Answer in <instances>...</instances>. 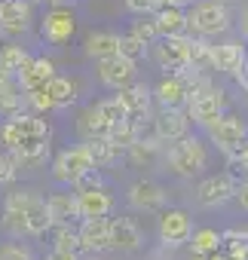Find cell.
Wrapping results in <instances>:
<instances>
[{"instance_id": "6da1fadb", "label": "cell", "mask_w": 248, "mask_h": 260, "mask_svg": "<svg viewBox=\"0 0 248 260\" xmlns=\"http://www.w3.org/2000/svg\"><path fill=\"white\" fill-rule=\"evenodd\" d=\"M184 19H187V31L196 37H218L230 31V10L221 0H193Z\"/></svg>"}, {"instance_id": "7a4b0ae2", "label": "cell", "mask_w": 248, "mask_h": 260, "mask_svg": "<svg viewBox=\"0 0 248 260\" xmlns=\"http://www.w3.org/2000/svg\"><path fill=\"white\" fill-rule=\"evenodd\" d=\"M169 144H172V147H169V153H166V166H169L175 175L193 178V175H199V172L208 169V150H205V144H202L199 138L184 135V138L169 141Z\"/></svg>"}, {"instance_id": "3957f363", "label": "cell", "mask_w": 248, "mask_h": 260, "mask_svg": "<svg viewBox=\"0 0 248 260\" xmlns=\"http://www.w3.org/2000/svg\"><path fill=\"white\" fill-rule=\"evenodd\" d=\"M208 138H211V144L221 153H227L233 159L248 144V128H245V122L236 113H221L218 119L208 122Z\"/></svg>"}, {"instance_id": "277c9868", "label": "cell", "mask_w": 248, "mask_h": 260, "mask_svg": "<svg viewBox=\"0 0 248 260\" xmlns=\"http://www.w3.org/2000/svg\"><path fill=\"white\" fill-rule=\"evenodd\" d=\"M22 138H49V122L37 113H13L7 116V122H0V144L7 150H13Z\"/></svg>"}, {"instance_id": "5b68a950", "label": "cell", "mask_w": 248, "mask_h": 260, "mask_svg": "<svg viewBox=\"0 0 248 260\" xmlns=\"http://www.w3.org/2000/svg\"><path fill=\"white\" fill-rule=\"evenodd\" d=\"M95 169H98V166H95L89 147L80 144V147H68V150H61V153L55 156V162H52V178H55L58 184L74 187L80 178H86V175L95 172Z\"/></svg>"}, {"instance_id": "8992f818", "label": "cell", "mask_w": 248, "mask_h": 260, "mask_svg": "<svg viewBox=\"0 0 248 260\" xmlns=\"http://www.w3.org/2000/svg\"><path fill=\"white\" fill-rule=\"evenodd\" d=\"M74 31H77V19H74V13H71L65 4L52 7V10L43 16V22H40V37H43L49 46H65V43L74 37Z\"/></svg>"}, {"instance_id": "52a82bcc", "label": "cell", "mask_w": 248, "mask_h": 260, "mask_svg": "<svg viewBox=\"0 0 248 260\" xmlns=\"http://www.w3.org/2000/svg\"><path fill=\"white\" fill-rule=\"evenodd\" d=\"M187 34H175V37H157L153 46V58L166 74H181L187 68Z\"/></svg>"}, {"instance_id": "ba28073f", "label": "cell", "mask_w": 248, "mask_h": 260, "mask_svg": "<svg viewBox=\"0 0 248 260\" xmlns=\"http://www.w3.org/2000/svg\"><path fill=\"white\" fill-rule=\"evenodd\" d=\"M224 110H227V92L218 89L214 83H211L205 92H199V95H193V98L187 101V116H190L193 122H199V125H208V122L218 119Z\"/></svg>"}, {"instance_id": "9c48e42d", "label": "cell", "mask_w": 248, "mask_h": 260, "mask_svg": "<svg viewBox=\"0 0 248 260\" xmlns=\"http://www.w3.org/2000/svg\"><path fill=\"white\" fill-rule=\"evenodd\" d=\"M80 230H77V239H80V251H89V254H101L110 248V220L107 217H80Z\"/></svg>"}, {"instance_id": "30bf717a", "label": "cell", "mask_w": 248, "mask_h": 260, "mask_svg": "<svg viewBox=\"0 0 248 260\" xmlns=\"http://www.w3.org/2000/svg\"><path fill=\"white\" fill-rule=\"evenodd\" d=\"M187 128H190V116L184 113V107H160V113L153 116V135L163 144L184 138Z\"/></svg>"}, {"instance_id": "8fae6325", "label": "cell", "mask_w": 248, "mask_h": 260, "mask_svg": "<svg viewBox=\"0 0 248 260\" xmlns=\"http://www.w3.org/2000/svg\"><path fill=\"white\" fill-rule=\"evenodd\" d=\"M98 77L107 89H122V86H129L135 83L138 71H135V61L132 58H122V55H110V58H101L98 61Z\"/></svg>"}, {"instance_id": "7c38bea8", "label": "cell", "mask_w": 248, "mask_h": 260, "mask_svg": "<svg viewBox=\"0 0 248 260\" xmlns=\"http://www.w3.org/2000/svg\"><path fill=\"white\" fill-rule=\"evenodd\" d=\"M190 233H193V226H190V214L187 211L166 208L160 214V239H163V245L178 248V245H184L190 239Z\"/></svg>"}, {"instance_id": "4fadbf2b", "label": "cell", "mask_w": 248, "mask_h": 260, "mask_svg": "<svg viewBox=\"0 0 248 260\" xmlns=\"http://www.w3.org/2000/svg\"><path fill=\"white\" fill-rule=\"evenodd\" d=\"M31 28V4L28 0H0V31L25 34Z\"/></svg>"}, {"instance_id": "5bb4252c", "label": "cell", "mask_w": 248, "mask_h": 260, "mask_svg": "<svg viewBox=\"0 0 248 260\" xmlns=\"http://www.w3.org/2000/svg\"><path fill=\"white\" fill-rule=\"evenodd\" d=\"M116 98H119L122 107H126V116L132 122H141L150 113V89L144 83H129V86L116 89Z\"/></svg>"}, {"instance_id": "9a60e30c", "label": "cell", "mask_w": 248, "mask_h": 260, "mask_svg": "<svg viewBox=\"0 0 248 260\" xmlns=\"http://www.w3.org/2000/svg\"><path fill=\"white\" fill-rule=\"evenodd\" d=\"M233 190H236V184H233L230 175H211V178H205V181L199 184L196 199H199V205H205V208H218V205H224V202L233 199Z\"/></svg>"}, {"instance_id": "2e32d148", "label": "cell", "mask_w": 248, "mask_h": 260, "mask_svg": "<svg viewBox=\"0 0 248 260\" xmlns=\"http://www.w3.org/2000/svg\"><path fill=\"white\" fill-rule=\"evenodd\" d=\"M129 205L138 211H163L166 208V190L157 181H135L129 187Z\"/></svg>"}, {"instance_id": "e0dca14e", "label": "cell", "mask_w": 248, "mask_h": 260, "mask_svg": "<svg viewBox=\"0 0 248 260\" xmlns=\"http://www.w3.org/2000/svg\"><path fill=\"white\" fill-rule=\"evenodd\" d=\"M77 208L80 217H107L113 211V196L104 187H86L77 190Z\"/></svg>"}, {"instance_id": "ac0fdd59", "label": "cell", "mask_w": 248, "mask_h": 260, "mask_svg": "<svg viewBox=\"0 0 248 260\" xmlns=\"http://www.w3.org/2000/svg\"><path fill=\"white\" fill-rule=\"evenodd\" d=\"M107 220H110V248H116V251L141 248V230L132 217H107Z\"/></svg>"}, {"instance_id": "d6986e66", "label": "cell", "mask_w": 248, "mask_h": 260, "mask_svg": "<svg viewBox=\"0 0 248 260\" xmlns=\"http://www.w3.org/2000/svg\"><path fill=\"white\" fill-rule=\"evenodd\" d=\"M55 74V64H52V58H46V55H37V58H31L19 74H16V86L25 92V89H37V86H46V80Z\"/></svg>"}, {"instance_id": "ffe728a7", "label": "cell", "mask_w": 248, "mask_h": 260, "mask_svg": "<svg viewBox=\"0 0 248 260\" xmlns=\"http://www.w3.org/2000/svg\"><path fill=\"white\" fill-rule=\"evenodd\" d=\"M245 61V46L242 43H218L211 46V71H224V74H239Z\"/></svg>"}, {"instance_id": "44dd1931", "label": "cell", "mask_w": 248, "mask_h": 260, "mask_svg": "<svg viewBox=\"0 0 248 260\" xmlns=\"http://www.w3.org/2000/svg\"><path fill=\"white\" fill-rule=\"evenodd\" d=\"M153 98L160 107H187V83L178 74H169L157 83Z\"/></svg>"}, {"instance_id": "7402d4cb", "label": "cell", "mask_w": 248, "mask_h": 260, "mask_svg": "<svg viewBox=\"0 0 248 260\" xmlns=\"http://www.w3.org/2000/svg\"><path fill=\"white\" fill-rule=\"evenodd\" d=\"M46 211H49L52 226H61V223H74V220H80L77 193H55V196H49V199H46Z\"/></svg>"}, {"instance_id": "603a6c76", "label": "cell", "mask_w": 248, "mask_h": 260, "mask_svg": "<svg viewBox=\"0 0 248 260\" xmlns=\"http://www.w3.org/2000/svg\"><path fill=\"white\" fill-rule=\"evenodd\" d=\"M153 25H157L160 37L187 34V19H184V10H178V7H160L153 13Z\"/></svg>"}, {"instance_id": "cb8c5ba5", "label": "cell", "mask_w": 248, "mask_h": 260, "mask_svg": "<svg viewBox=\"0 0 248 260\" xmlns=\"http://www.w3.org/2000/svg\"><path fill=\"white\" fill-rule=\"evenodd\" d=\"M25 230L28 236H43L52 230V220H49V211H46V199H40L37 193L31 196L28 208H25Z\"/></svg>"}, {"instance_id": "d4e9b609", "label": "cell", "mask_w": 248, "mask_h": 260, "mask_svg": "<svg viewBox=\"0 0 248 260\" xmlns=\"http://www.w3.org/2000/svg\"><path fill=\"white\" fill-rule=\"evenodd\" d=\"M77 132H80V138L83 141H92V138H104L107 132H110V122L101 116V110L92 104V107H86L83 113H80V119H77Z\"/></svg>"}, {"instance_id": "484cf974", "label": "cell", "mask_w": 248, "mask_h": 260, "mask_svg": "<svg viewBox=\"0 0 248 260\" xmlns=\"http://www.w3.org/2000/svg\"><path fill=\"white\" fill-rule=\"evenodd\" d=\"M116 43H119V37L116 34H110V31H92V34H86V55L89 58H110V55H116Z\"/></svg>"}, {"instance_id": "4316f807", "label": "cell", "mask_w": 248, "mask_h": 260, "mask_svg": "<svg viewBox=\"0 0 248 260\" xmlns=\"http://www.w3.org/2000/svg\"><path fill=\"white\" fill-rule=\"evenodd\" d=\"M46 95H49V101H52V107H71L74 104V98H77V89H74V83L68 80V77H58V74H52L49 80H46Z\"/></svg>"}, {"instance_id": "83f0119b", "label": "cell", "mask_w": 248, "mask_h": 260, "mask_svg": "<svg viewBox=\"0 0 248 260\" xmlns=\"http://www.w3.org/2000/svg\"><path fill=\"white\" fill-rule=\"evenodd\" d=\"M22 104H25V98H22V89L16 86V80L0 74V113L13 116V113L22 110Z\"/></svg>"}, {"instance_id": "f1b7e54d", "label": "cell", "mask_w": 248, "mask_h": 260, "mask_svg": "<svg viewBox=\"0 0 248 260\" xmlns=\"http://www.w3.org/2000/svg\"><path fill=\"white\" fill-rule=\"evenodd\" d=\"M31 58H34V55H31V52H25L22 46L7 43L4 49H0V74H7V77H13V80H16V74H19Z\"/></svg>"}, {"instance_id": "f546056e", "label": "cell", "mask_w": 248, "mask_h": 260, "mask_svg": "<svg viewBox=\"0 0 248 260\" xmlns=\"http://www.w3.org/2000/svg\"><path fill=\"white\" fill-rule=\"evenodd\" d=\"M187 64L193 71H211V43H205V37H193L187 34Z\"/></svg>"}, {"instance_id": "4dcf8cb0", "label": "cell", "mask_w": 248, "mask_h": 260, "mask_svg": "<svg viewBox=\"0 0 248 260\" xmlns=\"http://www.w3.org/2000/svg\"><path fill=\"white\" fill-rule=\"evenodd\" d=\"M86 147H89V153H92L95 166H110V162H116L122 153H126L119 144H113L107 135H104V138H92V141H86Z\"/></svg>"}, {"instance_id": "1f68e13d", "label": "cell", "mask_w": 248, "mask_h": 260, "mask_svg": "<svg viewBox=\"0 0 248 260\" xmlns=\"http://www.w3.org/2000/svg\"><path fill=\"white\" fill-rule=\"evenodd\" d=\"M190 248H193V254H214V251H221V233L218 230H196V233H190Z\"/></svg>"}, {"instance_id": "d6a6232c", "label": "cell", "mask_w": 248, "mask_h": 260, "mask_svg": "<svg viewBox=\"0 0 248 260\" xmlns=\"http://www.w3.org/2000/svg\"><path fill=\"white\" fill-rule=\"evenodd\" d=\"M52 239H55L52 242V251H74V254H80V239H77V230L71 223L55 226V236Z\"/></svg>"}, {"instance_id": "836d02e7", "label": "cell", "mask_w": 248, "mask_h": 260, "mask_svg": "<svg viewBox=\"0 0 248 260\" xmlns=\"http://www.w3.org/2000/svg\"><path fill=\"white\" fill-rule=\"evenodd\" d=\"M0 226H4V233H7V236H13V239H22V236H28V230H25V211L4 208Z\"/></svg>"}, {"instance_id": "e575fe53", "label": "cell", "mask_w": 248, "mask_h": 260, "mask_svg": "<svg viewBox=\"0 0 248 260\" xmlns=\"http://www.w3.org/2000/svg\"><path fill=\"white\" fill-rule=\"evenodd\" d=\"M107 138L126 150V147L135 141V122H132V119H119V122H113V125H110V132H107Z\"/></svg>"}, {"instance_id": "d590c367", "label": "cell", "mask_w": 248, "mask_h": 260, "mask_svg": "<svg viewBox=\"0 0 248 260\" xmlns=\"http://www.w3.org/2000/svg\"><path fill=\"white\" fill-rule=\"evenodd\" d=\"M129 34H132L135 40H141L144 46H150V43L160 37V34H157V25H153V16H138V22H132Z\"/></svg>"}, {"instance_id": "8d00e7d4", "label": "cell", "mask_w": 248, "mask_h": 260, "mask_svg": "<svg viewBox=\"0 0 248 260\" xmlns=\"http://www.w3.org/2000/svg\"><path fill=\"white\" fill-rule=\"evenodd\" d=\"M147 52V46L141 43V40H135L132 34H122L119 37V43H116V55H122V58H132L135 64H138V58Z\"/></svg>"}, {"instance_id": "74e56055", "label": "cell", "mask_w": 248, "mask_h": 260, "mask_svg": "<svg viewBox=\"0 0 248 260\" xmlns=\"http://www.w3.org/2000/svg\"><path fill=\"white\" fill-rule=\"evenodd\" d=\"M22 98H25V104H28V107H34L37 113H49V110H55L43 86H37V89H25V92H22Z\"/></svg>"}, {"instance_id": "f35d334b", "label": "cell", "mask_w": 248, "mask_h": 260, "mask_svg": "<svg viewBox=\"0 0 248 260\" xmlns=\"http://www.w3.org/2000/svg\"><path fill=\"white\" fill-rule=\"evenodd\" d=\"M95 107L101 110V116H104V119H107L110 125H113V122H119V119H129V116H126V107L119 104V98H116V95H110V98L98 101Z\"/></svg>"}, {"instance_id": "ab89813d", "label": "cell", "mask_w": 248, "mask_h": 260, "mask_svg": "<svg viewBox=\"0 0 248 260\" xmlns=\"http://www.w3.org/2000/svg\"><path fill=\"white\" fill-rule=\"evenodd\" d=\"M0 260H34V251L28 245L7 242V245H0Z\"/></svg>"}, {"instance_id": "60d3db41", "label": "cell", "mask_w": 248, "mask_h": 260, "mask_svg": "<svg viewBox=\"0 0 248 260\" xmlns=\"http://www.w3.org/2000/svg\"><path fill=\"white\" fill-rule=\"evenodd\" d=\"M126 7L135 16H153L160 7H166V0H126Z\"/></svg>"}, {"instance_id": "b9f144b4", "label": "cell", "mask_w": 248, "mask_h": 260, "mask_svg": "<svg viewBox=\"0 0 248 260\" xmlns=\"http://www.w3.org/2000/svg\"><path fill=\"white\" fill-rule=\"evenodd\" d=\"M31 190H13V193H7V202H4V208H13V211H25L28 208V202H31Z\"/></svg>"}, {"instance_id": "7bdbcfd3", "label": "cell", "mask_w": 248, "mask_h": 260, "mask_svg": "<svg viewBox=\"0 0 248 260\" xmlns=\"http://www.w3.org/2000/svg\"><path fill=\"white\" fill-rule=\"evenodd\" d=\"M16 175H19V169H16V162H13V156H10V153H0V187L13 184Z\"/></svg>"}, {"instance_id": "ee69618b", "label": "cell", "mask_w": 248, "mask_h": 260, "mask_svg": "<svg viewBox=\"0 0 248 260\" xmlns=\"http://www.w3.org/2000/svg\"><path fill=\"white\" fill-rule=\"evenodd\" d=\"M233 199L248 211V181H242V184H236V190H233Z\"/></svg>"}, {"instance_id": "f6af8a7d", "label": "cell", "mask_w": 248, "mask_h": 260, "mask_svg": "<svg viewBox=\"0 0 248 260\" xmlns=\"http://www.w3.org/2000/svg\"><path fill=\"white\" fill-rule=\"evenodd\" d=\"M46 260H80V254H74V251H49Z\"/></svg>"}, {"instance_id": "bcb514c9", "label": "cell", "mask_w": 248, "mask_h": 260, "mask_svg": "<svg viewBox=\"0 0 248 260\" xmlns=\"http://www.w3.org/2000/svg\"><path fill=\"white\" fill-rule=\"evenodd\" d=\"M233 159H236V162H242V169L248 172V144H245V147H242V150H239V153H236Z\"/></svg>"}, {"instance_id": "7dc6e473", "label": "cell", "mask_w": 248, "mask_h": 260, "mask_svg": "<svg viewBox=\"0 0 248 260\" xmlns=\"http://www.w3.org/2000/svg\"><path fill=\"white\" fill-rule=\"evenodd\" d=\"M239 31H242V37L248 40V10L242 13V19H239Z\"/></svg>"}, {"instance_id": "c3c4849f", "label": "cell", "mask_w": 248, "mask_h": 260, "mask_svg": "<svg viewBox=\"0 0 248 260\" xmlns=\"http://www.w3.org/2000/svg\"><path fill=\"white\" fill-rule=\"evenodd\" d=\"M190 4H193V0H166V7H178V10H184Z\"/></svg>"}, {"instance_id": "681fc988", "label": "cell", "mask_w": 248, "mask_h": 260, "mask_svg": "<svg viewBox=\"0 0 248 260\" xmlns=\"http://www.w3.org/2000/svg\"><path fill=\"white\" fill-rule=\"evenodd\" d=\"M205 260H230L227 254H221V251H214V254H205Z\"/></svg>"}, {"instance_id": "f907efd6", "label": "cell", "mask_w": 248, "mask_h": 260, "mask_svg": "<svg viewBox=\"0 0 248 260\" xmlns=\"http://www.w3.org/2000/svg\"><path fill=\"white\" fill-rule=\"evenodd\" d=\"M80 260H101L98 254H89V257H80Z\"/></svg>"}, {"instance_id": "816d5d0a", "label": "cell", "mask_w": 248, "mask_h": 260, "mask_svg": "<svg viewBox=\"0 0 248 260\" xmlns=\"http://www.w3.org/2000/svg\"><path fill=\"white\" fill-rule=\"evenodd\" d=\"M193 260H205V254H193Z\"/></svg>"}, {"instance_id": "f5cc1de1", "label": "cell", "mask_w": 248, "mask_h": 260, "mask_svg": "<svg viewBox=\"0 0 248 260\" xmlns=\"http://www.w3.org/2000/svg\"><path fill=\"white\" fill-rule=\"evenodd\" d=\"M49 4H52V7H58V4H65V0H49Z\"/></svg>"}, {"instance_id": "db71d44e", "label": "cell", "mask_w": 248, "mask_h": 260, "mask_svg": "<svg viewBox=\"0 0 248 260\" xmlns=\"http://www.w3.org/2000/svg\"><path fill=\"white\" fill-rule=\"evenodd\" d=\"M221 4H230V0H221Z\"/></svg>"}, {"instance_id": "11a10c76", "label": "cell", "mask_w": 248, "mask_h": 260, "mask_svg": "<svg viewBox=\"0 0 248 260\" xmlns=\"http://www.w3.org/2000/svg\"><path fill=\"white\" fill-rule=\"evenodd\" d=\"M245 89H248V83H245Z\"/></svg>"}]
</instances>
